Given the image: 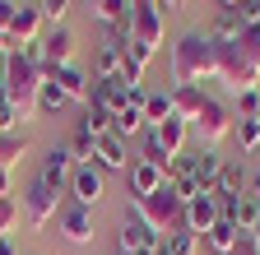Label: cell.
<instances>
[{
  "label": "cell",
  "mask_w": 260,
  "mask_h": 255,
  "mask_svg": "<svg viewBox=\"0 0 260 255\" xmlns=\"http://www.w3.org/2000/svg\"><path fill=\"white\" fill-rule=\"evenodd\" d=\"M251 237H255V241H260V228H255V232H251Z\"/></svg>",
  "instance_id": "48"
},
{
  "label": "cell",
  "mask_w": 260,
  "mask_h": 255,
  "mask_svg": "<svg viewBox=\"0 0 260 255\" xmlns=\"http://www.w3.org/2000/svg\"><path fill=\"white\" fill-rule=\"evenodd\" d=\"M38 10H42V19H51V23H60L65 14H70V0H38Z\"/></svg>",
  "instance_id": "37"
},
{
  "label": "cell",
  "mask_w": 260,
  "mask_h": 255,
  "mask_svg": "<svg viewBox=\"0 0 260 255\" xmlns=\"http://www.w3.org/2000/svg\"><path fill=\"white\" fill-rule=\"evenodd\" d=\"M195 176H200L205 190H218V176H223V158H218V149H195Z\"/></svg>",
  "instance_id": "22"
},
{
  "label": "cell",
  "mask_w": 260,
  "mask_h": 255,
  "mask_svg": "<svg viewBox=\"0 0 260 255\" xmlns=\"http://www.w3.org/2000/svg\"><path fill=\"white\" fill-rule=\"evenodd\" d=\"M205 98H209V93H205L200 84H172V116L190 125L195 116H200V107H205Z\"/></svg>",
  "instance_id": "17"
},
{
  "label": "cell",
  "mask_w": 260,
  "mask_h": 255,
  "mask_svg": "<svg viewBox=\"0 0 260 255\" xmlns=\"http://www.w3.org/2000/svg\"><path fill=\"white\" fill-rule=\"evenodd\" d=\"M14 228H19V204L14 200H0V241H5Z\"/></svg>",
  "instance_id": "34"
},
{
  "label": "cell",
  "mask_w": 260,
  "mask_h": 255,
  "mask_svg": "<svg viewBox=\"0 0 260 255\" xmlns=\"http://www.w3.org/2000/svg\"><path fill=\"white\" fill-rule=\"evenodd\" d=\"M233 121H237V112H228L218 98H205V107H200V116L190 121V130L200 135V149H218L228 135H233Z\"/></svg>",
  "instance_id": "3"
},
{
  "label": "cell",
  "mask_w": 260,
  "mask_h": 255,
  "mask_svg": "<svg viewBox=\"0 0 260 255\" xmlns=\"http://www.w3.org/2000/svg\"><path fill=\"white\" fill-rule=\"evenodd\" d=\"M10 51H14V47H10V38H5V33H0V60H5Z\"/></svg>",
  "instance_id": "46"
},
{
  "label": "cell",
  "mask_w": 260,
  "mask_h": 255,
  "mask_svg": "<svg viewBox=\"0 0 260 255\" xmlns=\"http://www.w3.org/2000/svg\"><path fill=\"white\" fill-rule=\"evenodd\" d=\"M93 135H84V130H75V139H70V153H75V163H93Z\"/></svg>",
  "instance_id": "35"
},
{
  "label": "cell",
  "mask_w": 260,
  "mask_h": 255,
  "mask_svg": "<svg viewBox=\"0 0 260 255\" xmlns=\"http://www.w3.org/2000/svg\"><path fill=\"white\" fill-rule=\"evenodd\" d=\"M158 246H162V237L149 228V223L135 218V213H125L121 232H116V255H158Z\"/></svg>",
  "instance_id": "5"
},
{
  "label": "cell",
  "mask_w": 260,
  "mask_h": 255,
  "mask_svg": "<svg viewBox=\"0 0 260 255\" xmlns=\"http://www.w3.org/2000/svg\"><path fill=\"white\" fill-rule=\"evenodd\" d=\"M130 14H135V0H93V19L103 23V28H116Z\"/></svg>",
  "instance_id": "23"
},
{
  "label": "cell",
  "mask_w": 260,
  "mask_h": 255,
  "mask_svg": "<svg viewBox=\"0 0 260 255\" xmlns=\"http://www.w3.org/2000/svg\"><path fill=\"white\" fill-rule=\"evenodd\" d=\"M56 213H60V195H56V190L38 176V181L28 186V195H23V223H28L32 232H42Z\"/></svg>",
  "instance_id": "4"
},
{
  "label": "cell",
  "mask_w": 260,
  "mask_h": 255,
  "mask_svg": "<svg viewBox=\"0 0 260 255\" xmlns=\"http://www.w3.org/2000/svg\"><path fill=\"white\" fill-rule=\"evenodd\" d=\"M144 135H149V139H153V144H158V149H162V153H168L172 163H177V158L186 153V135H190V125L172 116V121H162V125H153V130H144Z\"/></svg>",
  "instance_id": "13"
},
{
  "label": "cell",
  "mask_w": 260,
  "mask_h": 255,
  "mask_svg": "<svg viewBox=\"0 0 260 255\" xmlns=\"http://www.w3.org/2000/svg\"><path fill=\"white\" fill-rule=\"evenodd\" d=\"M255 158H260V153H255Z\"/></svg>",
  "instance_id": "50"
},
{
  "label": "cell",
  "mask_w": 260,
  "mask_h": 255,
  "mask_svg": "<svg viewBox=\"0 0 260 255\" xmlns=\"http://www.w3.org/2000/svg\"><path fill=\"white\" fill-rule=\"evenodd\" d=\"M168 186L181 195V204H186V200H195V195H205L200 176H195V153H181L177 163H172V172H168Z\"/></svg>",
  "instance_id": "14"
},
{
  "label": "cell",
  "mask_w": 260,
  "mask_h": 255,
  "mask_svg": "<svg viewBox=\"0 0 260 255\" xmlns=\"http://www.w3.org/2000/svg\"><path fill=\"white\" fill-rule=\"evenodd\" d=\"M162 181H168V176H162L153 163H144V158H135V163H130V172H125V186H130V195H135V200L153 195Z\"/></svg>",
  "instance_id": "18"
},
{
  "label": "cell",
  "mask_w": 260,
  "mask_h": 255,
  "mask_svg": "<svg viewBox=\"0 0 260 255\" xmlns=\"http://www.w3.org/2000/svg\"><path fill=\"white\" fill-rule=\"evenodd\" d=\"M5 130H19V121H14V107H10L5 84H0V135H5Z\"/></svg>",
  "instance_id": "38"
},
{
  "label": "cell",
  "mask_w": 260,
  "mask_h": 255,
  "mask_svg": "<svg viewBox=\"0 0 260 255\" xmlns=\"http://www.w3.org/2000/svg\"><path fill=\"white\" fill-rule=\"evenodd\" d=\"M228 255H260V241H255L251 232H242V237H237V246L228 250Z\"/></svg>",
  "instance_id": "40"
},
{
  "label": "cell",
  "mask_w": 260,
  "mask_h": 255,
  "mask_svg": "<svg viewBox=\"0 0 260 255\" xmlns=\"http://www.w3.org/2000/svg\"><path fill=\"white\" fill-rule=\"evenodd\" d=\"M218 218L237 223V232H255L260 228V200H251V195H218Z\"/></svg>",
  "instance_id": "10"
},
{
  "label": "cell",
  "mask_w": 260,
  "mask_h": 255,
  "mask_svg": "<svg viewBox=\"0 0 260 255\" xmlns=\"http://www.w3.org/2000/svg\"><path fill=\"white\" fill-rule=\"evenodd\" d=\"M153 5L162 10V19H168V14H177V10H186V0H153Z\"/></svg>",
  "instance_id": "43"
},
{
  "label": "cell",
  "mask_w": 260,
  "mask_h": 255,
  "mask_svg": "<svg viewBox=\"0 0 260 255\" xmlns=\"http://www.w3.org/2000/svg\"><path fill=\"white\" fill-rule=\"evenodd\" d=\"M233 139H237L242 158H255V153H260V121H251V116H237V121H233Z\"/></svg>",
  "instance_id": "24"
},
{
  "label": "cell",
  "mask_w": 260,
  "mask_h": 255,
  "mask_svg": "<svg viewBox=\"0 0 260 255\" xmlns=\"http://www.w3.org/2000/svg\"><path fill=\"white\" fill-rule=\"evenodd\" d=\"M144 121H149V130H153V125H162V121H172V93H149Z\"/></svg>",
  "instance_id": "31"
},
{
  "label": "cell",
  "mask_w": 260,
  "mask_h": 255,
  "mask_svg": "<svg viewBox=\"0 0 260 255\" xmlns=\"http://www.w3.org/2000/svg\"><path fill=\"white\" fill-rule=\"evenodd\" d=\"M56 223H60V237L70 241V246H88V241H93V209L65 204V209L56 213Z\"/></svg>",
  "instance_id": "11"
},
{
  "label": "cell",
  "mask_w": 260,
  "mask_h": 255,
  "mask_svg": "<svg viewBox=\"0 0 260 255\" xmlns=\"http://www.w3.org/2000/svg\"><path fill=\"white\" fill-rule=\"evenodd\" d=\"M162 241H168V255H200V237H195V232H186V228L168 232Z\"/></svg>",
  "instance_id": "32"
},
{
  "label": "cell",
  "mask_w": 260,
  "mask_h": 255,
  "mask_svg": "<svg viewBox=\"0 0 260 255\" xmlns=\"http://www.w3.org/2000/svg\"><path fill=\"white\" fill-rule=\"evenodd\" d=\"M237 237H242V232H237V223H228V218H218V223H214V228H209V232H205L200 241H205L209 250H218V255H228V250H233V246H237Z\"/></svg>",
  "instance_id": "25"
},
{
  "label": "cell",
  "mask_w": 260,
  "mask_h": 255,
  "mask_svg": "<svg viewBox=\"0 0 260 255\" xmlns=\"http://www.w3.org/2000/svg\"><path fill=\"white\" fill-rule=\"evenodd\" d=\"M88 102H93V107H103L107 116H116V112H125V102H130V88H125L121 79H93Z\"/></svg>",
  "instance_id": "15"
},
{
  "label": "cell",
  "mask_w": 260,
  "mask_h": 255,
  "mask_svg": "<svg viewBox=\"0 0 260 255\" xmlns=\"http://www.w3.org/2000/svg\"><path fill=\"white\" fill-rule=\"evenodd\" d=\"M79 130L93 135V139H103V135H112V116H107L103 107H93V102H88V107H84V121H79Z\"/></svg>",
  "instance_id": "30"
},
{
  "label": "cell",
  "mask_w": 260,
  "mask_h": 255,
  "mask_svg": "<svg viewBox=\"0 0 260 255\" xmlns=\"http://www.w3.org/2000/svg\"><path fill=\"white\" fill-rule=\"evenodd\" d=\"M130 28H135V42L158 51L162 38H168V19H162V10L153 5V0H135V14H130Z\"/></svg>",
  "instance_id": "6"
},
{
  "label": "cell",
  "mask_w": 260,
  "mask_h": 255,
  "mask_svg": "<svg viewBox=\"0 0 260 255\" xmlns=\"http://www.w3.org/2000/svg\"><path fill=\"white\" fill-rule=\"evenodd\" d=\"M88 5H93V0H88Z\"/></svg>",
  "instance_id": "49"
},
{
  "label": "cell",
  "mask_w": 260,
  "mask_h": 255,
  "mask_svg": "<svg viewBox=\"0 0 260 255\" xmlns=\"http://www.w3.org/2000/svg\"><path fill=\"white\" fill-rule=\"evenodd\" d=\"M218 79V47L209 33H186L172 47V84H205Z\"/></svg>",
  "instance_id": "1"
},
{
  "label": "cell",
  "mask_w": 260,
  "mask_h": 255,
  "mask_svg": "<svg viewBox=\"0 0 260 255\" xmlns=\"http://www.w3.org/2000/svg\"><path fill=\"white\" fill-rule=\"evenodd\" d=\"M70 195H75V204L93 209L98 200L107 195V172L98 167V163H79V167H75V176H70Z\"/></svg>",
  "instance_id": "8"
},
{
  "label": "cell",
  "mask_w": 260,
  "mask_h": 255,
  "mask_svg": "<svg viewBox=\"0 0 260 255\" xmlns=\"http://www.w3.org/2000/svg\"><path fill=\"white\" fill-rule=\"evenodd\" d=\"M214 223H218V195H214V190H205V195H195V200L181 204V228H186V232L205 237Z\"/></svg>",
  "instance_id": "9"
},
{
  "label": "cell",
  "mask_w": 260,
  "mask_h": 255,
  "mask_svg": "<svg viewBox=\"0 0 260 255\" xmlns=\"http://www.w3.org/2000/svg\"><path fill=\"white\" fill-rule=\"evenodd\" d=\"M246 172H251V163H223V176H218L214 195H246Z\"/></svg>",
  "instance_id": "26"
},
{
  "label": "cell",
  "mask_w": 260,
  "mask_h": 255,
  "mask_svg": "<svg viewBox=\"0 0 260 255\" xmlns=\"http://www.w3.org/2000/svg\"><path fill=\"white\" fill-rule=\"evenodd\" d=\"M121 56H125V60H135V65H140V70H144V65H149V60H153V56H158V51H149V47H140V42H130V47H125V51H121Z\"/></svg>",
  "instance_id": "39"
},
{
  "label": "cell",
  "mask_w": 260,
  "mask_h": 255,
  "mask_svg": "<svg viewBox=\"0 0 260 255\" xmlns=\"http://www.w3.org/2000/svg\"><path fill=\"white\" fill-rule=\"evenodd\" d=\"M51 84L65 93V98H70V102H84L88 107V93H93V79L79 70V65H65V70H56L51 75Z\"/></svg>",
  "instance_id": "19"
},
{
  "label": "cell",
  "mask_w": 260,
  "mask_h": 255,
  "mask_svg": "<svg viewBox=\"0 0 260 255\" xmlns=\"http://www.w3.org/2000/svg\"><path fill=\"white\" fill-rule=\"evenodd\" d=\"M65 65H75V33L65 23H56L51 33L42 38V70H47V79L56 75V70H65Z\"/></svg>",
  "instance_id": "7"
},
{
  "label": "cell",
  "mask_w": 260,
  "mask_h": 255,
  "mask_svg": "<svg viewBox=\"0 0 260 255\" xmlns=\"http://www.w3.org/2000/svg\"><path fill=\"white\" fill-rule=\"evenodd\" d=\"M93 163L103 167V172H130V149H125V139L103 135V139L93 144Z\"/></svg>",
  "instance_id": "16"
},
{
  "label": "cell",
  "mask_w": 260,
  "mask_h": 255,
  "mask_svg": "<svg viewBox=\"0 0 260 255\" xmlns=\"http://www.w3.org/2000/svg\"><path fill=\"white\" fill-rule=\"evenodd\" d=\"M0 255H19V246H14V241L5 237V241H0Z\"/></svg>",
  "instance_id": "45"
},
{
  "label": "cell",
  "mask_w": 260,
  "mask_h": 255,
  "mask_svg": "<svg viewBox=\"0 0 260 255\" xmlns=\"http://www.w3.org/2000/svg\"><path fill=\"white\" fill-rule=\"evenodd\" d=\"M237 116H251V121H260V88H246V93H237Z\"/></svg>",
  "instance_id": "33"
},
{
  "label": "cell",
  "mask_w": 260,
  "mask_h": 255,
  "mask_svg": "<svg viewBox=\"0 0 260 255\" xmlns=\"http://www.w3.org/2000/svg\"><path fill=\"white\" fill-rule=\"evenodd\" d=\"M0 200H10V167H0Z\"/></svg>",
  "instance_id": "44"
},
{
  "label": "cell",
  "mask_w": 260,
  "mask_h": 255,
  "mask_svg": "<svg viewBox=\"0 0 260 255\" xmlns=\"http://www.w3.org/2000/svg\"><path fill=\"white\" fill-rule=\"evenodd\" d=\"M130 213H135V218H144L158 237H168V232H177V228H181V195H177L168 181H162L153 195H144V200H135V204H130Z\"/></svg>",
  "instance_id": "2"
},
{
  "label": "cell",
  "mask_w": 260,
  "mask_h": 255,
  "mask_svg": "<svg viewBox=\"0 0 260 255\" xmlns=\"http://www.w3.org/2000/svg\"><path fill=\"white\" fill-rule=\"evenodd\" d=\"M23 153H28V135L23 130H5L0 135V167H14Z\"/></svg>",
  "instance_id": "27"
},
{
  "label": "cell",
  "mask_w": 260,
  "mask_h": 255,
  "mask_svg": "<svg viewBox=\"0 0 260 255\" xmlns=\"http://www.w3.org/2000/svg\"><path fill=\"white\" fill-rule=\"evenodd\" d=\"M28 42H42V10H23L10 23V47H28Z\"/></svg>",
  "instance_id": "20"
},
{
  "label": "cell",
  "mask_w": 260,
  "mask_h": 255,
  "mask_svg": "<svg viewBox=\"0 0 260 255\" xmlns=\"http://www.w3.org/2000/svg\"><path fill=\"white\" fill-rule=\"evenodd\" d=\"M75 153H70V144H65V149H51L47 158H42V181L56 190V195H60V190H70V176H75Z\"/></svg>",
  "instance_id": "12"
},
{
  "label": "cell",
  "mask_w": 260,
  "mask_h": 255,
  "mask_svg": "<svg viewBox=\"0 0 260 255\" xmlns=\"http://www.w3.org/2000/svg\"><path fill=\"white\" fill-rule=\"evenodd\" d=\"M246 195L260 200V163H251V172H246Z\"/></svg>",
  "instance_id": "42"
},
{
  "label": "cell",
  "mask_w": 260,
  "mask_h": 255,
  "mask_svg": "<svg viewBox=\"0 0 260 255\" xmlns=\"http://www.w3.org/2000/svg\"><path fill=\"white\" fill-rule=\"evenodd\" d=\"M218 5H223V10H237V5H242V0H218Z\"/></svg>",
  "instance_id": "47"
},
{
  "label": "cell",
  "mask_w": 260,
  "mask_h": 255,
  "mask_svg": "<svg viewBox=\"0 0 260 255\" xmlns=\"http://www.w3.org/2000/svg\"><path fill=\"white\" fill-rule=\"evenodd\" d=\"M205 33H209V42H214V47H233V42L242 38V19H237L233 10H218V19L205 28Z\"/></svg>",
  "instance_id": "21"
},
{
  "label": "cell",
  "mask_w": 260,
  "mask_h": 255,
  "mask_svg": "<svg viewBox=\"0 0 260 255\" xmlns=\"http://www.w3.org/2000/svg\"><path fill=\"white\" fill-rule=\"evenodd\" d=\"M237 42H242V51L260 65V23H255V28H242V38H237Z\"/></svg>",
  "instance_id": "36"
},
{
  "label": "cell",
  "mask_w": 260,
  "mask_h": 255,
  "mask_svg": "<svg viewBox=\"0 0 260 255\" xmlns=\"http://www.w3.org/2000/svg\"><path fill=\"white\" fill-rule=\"evenodd\" d=\"M121 60H125V56H121L116 47H107V42H103V47H98V60H93V65H98V70H93V79H121Z\"/></svg>",
  "instance_id": "28"
},
{
  "label": "cell",
  "mask_w": 260,
  "mask_h": 255,
  "mask_svg": "<svg viewBox=\"0 0 260 255\" xmlns=\"http://www.w3.org/2000/svg\"><path fill=\"white\" fill-rule=\"evenodd\" d=\"M14 14H19V5L14 0H0V33L10 38V23H14Z\"/></svg>",
  "instance_id": "41"
},
{
  "label": "cell",
  "mask_w": 260,
  "mask_h": 255,
  "mask_svg": "<svg viewBox=\"0 0 260 255\" xmlns=\"http://www.w3.org/2000/svg\"><path fill=\"white\" fill-rule=\"evenodd\" d=\"M65 107H70V98H65V93H60V88L47 79V84L38 88V112H42V116H60Z\"/></svg>",
  "instance_id": "29"
}]
</instances>
